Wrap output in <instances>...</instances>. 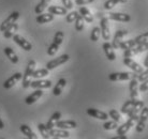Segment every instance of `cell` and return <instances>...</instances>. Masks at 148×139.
I'll return each instance as SVG.
<instances>
[{"label":"cell","instance_id":"1","mask_svg":"<svg viewBox=\"0 0 148 139\" xmlns=\"http://www.w3.org/2000/svg\"><path fill=\"white\" fill-rule=\"evenodd\" d=\"M34 70H36V61L30 60L26 67L25 74L23 75V88L27 89L28 87H30V84L32 81V77H34Z\"/></svg>","mask_w":148,"mask_h":139},{"label":"cell","instance_id":"2","mask_svg":"<svg viewBox=\"0 0 148 139\" xmlns=\"http://www.w3.org/2000/svg\"><path fill=\"white\" fill-rule=\"evenodd\" d=\"M136 73H131V72H116V73H111L108 75V79L111 81H123L130 80L132 78H136Z\"/></svg>","mask_w":148,"mask_h":139},{"label":"cell","instance_id":"3","mask_svg":"<svg viewBox=\"0 0 148 139\" xmlns=\"http://www.w3.org/2000/svg\"><path fill=\"white\" fill-rule=\"evenodd\" d=\"M138 117H140V114L134 116V117H129V119H128L127 122H125L122 125H120V126H118V127L116 128L117 135H126L127 133L129 132L130 128L136 124L137 120H138Z\"/></svg>","mask_w":148,"mask_h":139},{"label":"cell","instance_id":"4","mask_svg":"<svg viewBox=\"0 0 148 139\" xmlns=\"http://www.w3.org/2000/svg\"><path fill=\"white\" fill-rule=\"evenodd\" d=\"M147 49H148V42L141 43V44H136L134 47L123 51V57L125 58H132L133 56L137 55V54H141V52L147 50Z\"/></svg>","mask_w":148,"mask_h":139},{"label":"cell","instance_id":"5","mask_svg":"<svg viewBox=\"0 0 148 139\" xmlns=\"http://www.w3.org/2000/svg\"><path fill=\"white\" fill-rule=\"evenodd\" d=\"M148 120V107H143L140 112V117H138V120L136 122V132L142 133L145 129V126H146V122Z\"/></svg>","mask_w":148,"mask_h":139},{"label":"cell","instance_id":"6","mask_svg":"<svg viewBox=\"0 0 148 139\" xmlns=\"http://www.w3.org/2000/svg\"><path fill=\"white\" fill-rule=\"evenodd\" d=\"M69 59H70V56L67 55V54L61 55L60 57H58V58L53 59V60H51L49 62H47V64H46V69H47L48 71L56 69L57 66H59V65H61V64H63V63L68 62Z\"/></svg>","mask_w":148,"mask_h":139},{"label":"cell","instance_id":"7","mask_svg":"<svg viewBox=\"0 0 148 139\" xmlns=\"http://www.w3.org/2000/svg\"><path fill=\"white\" fill-rule=\"evenodd\" d=\"M100 29L101 34L104 41H108L111 39V31H110V25H108V17H102L100 22Z\"/></svg>","mask_w":148,"mask_h":139},{"label":"cell","instance_id":"8","mask_svg":"<svg viewBox=\"0 0 148 139\" xmlns=\"http://www.w3.org/2000/svg\"><path fill=\"white\" fill-rule=\"evenodd\" d=\"M13 40H14L15 43L18 44L24 50L30 51L31 49H32V45H31V43H30L29 41H27L24 37L19 35V34H14V35H13Z\"/></svg>","mask_w":148,"mask_h":139},{"label":"cell","instance_id":"9","mask_svg":"<svg viewBox=\"0 0 148 139\" xmlns=\"http://www.w3.org/2000/svg\"><path fill=\"white\" fill-rule=\"evenodd\" d=\"M122 63L126 66H128L129 69H131V71H133L134 73H136V74H140L144 71L143 66H141L137 62H135L132 58H125L122 60Z\"/></svg>","mask_w":148,"mask_h":139},{"label":"cell","instance_id":"10","mask_svg":"<svg viewBox=\"0 0 148 139\" xmlns=\"http://www.w3.org/2000/svg\"><path fill=\"white\" fill-rule=\"evenodd\" d=\"M18 17H19L18 12H13V13H11V14L8 16V18L4 19L3 22H2V24L0 25V31H1V32H3L4 30L7 29L9 26H11L12 24H14V22L17 20Z\"/></svg>","mask_w":148,"mask_h":139},{"label":"cell","instance_id":"11","mask_svg":"<svg viewBox=\"0 0 148 139\" xmlns=\"http://www.w3.org/2000/svg\"><path fill=\"white\" fill-rule=\"evenodd\" d=\"M86 112L88 116L92 118H96V119H99V120H108V114L106 112H104V111H101L99 109H95V108H88V109L86 110Z\"/></svg>","mask_w":148,"mask_h":139},{"label":"cell","instance_id":"12","mask_svg":"<svg viewBox=\"0 0 148 139\" xmlns=\"http://www.w3.org/2000/svg\"><path fill=\"white\" fill-rule=\"evenodd\" d=\"M102 48H103V51L106 58L110 60V61H114L116 59V54H115V48L113 47V45L108 42H105L103 45H102Z\"/></svg>","mask_w":148,"mask_h":139},{"label":"cell","instance_id":"13","mask_svg":"<svg viewBox=\"0 0 148 139\" xmlns=\"http://www.w3.org/2000/svg\"><path fill=\"white\" fill-rule=\"evenodd\" d=\"M138 80L136 78H132L130 79L129 82V90H130V96L131 99H137V95H138Z\"/></svg>","mask_w":148,"mask_h":139},{"label":"cell","instance_id":"14","mask_svg":"<svg viewBox=\"0 0 148 139\" xmlns=\"http://www.w3.org/2000/svg\"><path fill=\"white\" fill-rule=\"evenodd\" d=\"M108 18L115 22H128L131 20V16L126 13H111Z\"/></svg>","mask_w":148,"mask_h":139},{"label":"cell","instance_id":"15","mask_svg":"<svg viewBox=\"0 0 148 139\" xmlns=\"http://www.w3.org/2000/svg\"><path fill=\"white\" fill-rule=\"evenodd\" d=\"M49 135L54 138H69L70 133L67 129H62V128H51Z\"/></svg>","mask_w":148,"mask_h":139},{"label":"cell","instance_id":"16","mask_svg":"<svg viewBox=\"0 0 148 139\" xmlns=\"http://www.w3.org/2000/svg\"><path fill=\"white\" fill-rule=\"evenodd\" d=\"M23 77V74L17 72V73H15L14 75H12L11 77H9L7 80L3 82V87L5 89H11L12 87H14V84L17 82V81L21 79Z\"/></svg>","mask_w":148,"mask_h":139},{"label":"cell","instance_id":"17","mask_svg":"<svg viewBox=\"0 0 148 139\" xmlns=\"http://www.w3.org/2000/svg\"><path fill=\"white\" fill-rule=\"evenodd\" d=\"M30 87L34 89H47L52 87V81L45 80V79H38V80L31 81Z\"/></svg>","mask_w":148,"mask_h":139},{"label":"cell","instance_id":"18","mask_svg":"<svg viewBox=\"0 0 148 139\" xmlns=\"http://www.w3.org/2000/svg\"><path fill=\"white\" fill-rule=\"evenodd\" d=\"M43 95V91H42V89H37L34 92H32L30 95H28L26 99H25V103H26L27 105H32L34 103H36L38 99H40L41 96Z\"/></svg>","mask_w":148,"mask_h":139},{"label":"cell","instance_id":"19","mask_svg":"<svg viewBox=\"0 0 148 139\" xmlns=\"http://www.w3.org/2000/svg\"><path fill=\"white\" fill-rule=\"evenodd\" d=\"M127 34H128V32H127L126 30H118L117 32L115 33L114 39H113V43H112V45H113V47L115 49H118L119 44L121 43L122 41V37H125V35H127Z\"/></svg>","mask_w":148,"mask_h":139},{"label":"cell","instance_id":"20","mask_svg":"<svg viewBox=\"0 0 148 139\" xmlns=\"http://www.w3.org/2000/svg\"><path fill=\"white\" fill-rule=\"evenodd\" d=\"M144 102L143 101H140V99H136L135 103H134L133 107H132V109L130 110L129 112H128V117H134V116H137V114H140V111L142 110V108L144 107Z\"/></svg>","mask_w":148,"mask_h":139},{"label":"cell","instance_id":"21","mask_svg":"<svg viewBox=\"0 0 148 139\" xmlns=\"http://www.w3.org/2000/svg\"><path fill=\"white\" fill-rule=\"evenodd\" d=\"M56 126L58 128H62V129H71V128H75L77 126L76 122L73 120H64V121H58L56 123Z\"/></svg>","mask_w":148,"mask_h":139},{"label":"cell","instance_id":"22","mask_svg":"<svg viewBox=\"0 0 148 139\" xmlns=\"http://www.w3.org/2000/svg\"><path fill=\"white\" fill-rule=\"evenodd\" d=\"M53 19H54V14L52 13H41L37 16V22L38 24H46V22H52Z\"/></svg>","mask_w":148,"mask_h":139},{"label":"cell","instance_id":"23","mask_svg":"<svg viewBox=\"0 0 148 139\" xmlns=\"http://www.w3.org/2000/svg\"><path fill=\"white\" fill-rule=\"evenodd\" d=\"M66 84H67V80H66L64 78H60L59 80L57 81L56 86L54 87L53 94L55 95V96H59V95L61 94V92H62L63 88L66 87Z\"/></svg>","mask_w":148,"mask_h":139},{"label":"cell","instance_id":"24","mask_svg":"<svg viewBox=\"0 0 148 139\" xmlns=\"http://www.w3.org/2000/svg\"><path fill=\"white\" fill-rule=\"evenodd\" d=\"M60 118H61V112H60V111H56V112H54V114H52V117L49 118L48 122L46 123V126H47L48 129L55 127L56 123L60 120Z\"/></svg>","mask_w":148,"mask_h":139},{"label":"cell","instance_id":"25","mask_svg":"<svg viewBox=\"0 0 148 139\" xmlns=\"http://www.w3.org/2000/svg\"><path fill=\"white\" fill-rule=\"evenodd\" d=\"M48 12L54 15H67L68 14V9L64 7H58V5H52L48 7Z\"/></svg>","mask_w":148,"mask_h":139},{"label":"cell","instance_id":"26","mask_svg":"<svg viewBox=\"0 0 148 139\" xmlns=\"http://www.w3.org/2000/svg\"><path fill=\"white\" fill-rule=\"evenodd\" d=\"M4 54H5V56L9 58V60H10L12 63L16 64V63L18 62V57H17V55L15 54V51L13 50L11 47L4 48Z\"/></svg>","mask_w":148,"mask_h":139},{"label":"cell","instance_id":"27","mask_svg":"<svg viewBox=\"0 0 148 139\" xmlns=\"http://www.w3.org/2000/svg\"><path fill=\"white\" fill-rule=\"evenodd\" d=\"M19 128H21V132L26 136L27 138H29V139H36L37 138V135L32 132V129H31V128H30L27 124H22Z\"/></svg>","mask_w":148,"mask_h":139},{"label":"cell","instance_id":"28","mask_svg":"<svg viewBox=\"0 0 148 139\" xmlns=\"http://www.w3.org/2000/svg\"><path fill=\"white\" fill-rule=\"evenodd\" d=\"M79 14L83 16V18L85 19V22H93L92 14L90 13V11H89L87 7H79Z\"/></svg>","mask_w":148,"mask_h":139},{"label":"cell","instance_id":"29","mask_svg":"<svg viewBox=\"0 0 148 139\" xmlns=\"http://www.w3.org/2000/svg\"><path fill=\"white\" fill-rule=\"evenodd\" d=\"M17 29H18V26H17V24H12L11 26H9L7 29L3 31V35L5 39H10V37H12L13 35H14V32H16L17 31Z\"/></svg>","mask_w":148,"mask_h":139},{"label":"cell","instance_id":"30","mask_svg":"<svg viewBox=\"0 0 148 139\" xmlns=\"http://www.w3.org/2000/svg\"><path fill=\"white\" fill-rule=\"evenodd\" d=\"M51 1H52V0H41L40 2L37 4V7H34V12H36L37 14L43 13V11L48 7V4H49Z\"/></svg>","mask_w":148,"mask_h":139},{"label":"cell","instance_id":"31","mask_svg":"<svg viewBox=\"0 0 148 139\" xmlns=\"http://www.w3.org/2000/svg\"><path fill=\"white\" fill-rule=\"evenodd\" d=\"M135 101H136V99H129V101H127V102L121 106V108H120V112L123 114H128L130 110L132 109V107H133Z\"/></svg>","mask_w":148,"mask_h":139},{"label":"cell","instance_id":"32","mask_svg":"<svg viewBox=\"0 0 148 139\" xmlns=\"http://www.w3.org/2000/svg\"><path fill=\"white\" fill-rule=\"evenodd\" d=\"M38 129H39V132H40V134L42 135V137L45 139H47L51 137V135H49V129L47 128V126H46V124H43V123H39L38 124Z\"/></svg>","mask_w":148,"mask_h":139},{"label":"cell","instance_id":"33","mask_svg":"<svg viewBox=\"0 0 148 139\" xmlns=\"http://www.w3.org/2000/svg\"><path fill=\"white\" fill-rule=\"evenodd\" d=\"M135 45H136V43H135V40L121 41V43L119 44V48H120V49H123V50H127V49H130V48L134 47Z\"/></svg>","mask_w":148,"mask_h":139},{"label":"cell","instance_id":"34","mask_svg":"<svg viewBox=\"0 0 148 139\" xmlns=\"http://www.w3.org/2000/svg\"><path fill=\"white\" fill-rule=\"evenodd\" d=\"M84 24H85V19L83 18V16L81 14H78V16L75 19V30L76 31H82L84 29Z\"/></svg>","mask_w":148,"mask_h":139},{"label":"cell","instance_id":"35","mask_svg":"<svg viewBox=\"0 0 148 139\" xmlns=\"http://www.w3.org/2000/svg\"><path fill=\"white\" fill-rule=\"evenodd\" d=\"M47 75H48V70L47 69L34 70V78H38V79H41V78L47 76Z\"/></svg>","mask_w":148,"mask_h":139},{"label":"cell","instance_id":"36","mask_svg":"<svg viewBox=\"0 0 148 139\" xmlns=\"http://www.w3.org/2000/svg\"><path fill=\"white\" fill-rule=\"evenodd\" d=\"M101 35V29L99 27H95L92 30H91V34H90V40L92 42H97L99 40V37Z\"/></svg>","mask_w":148,"mask_h":139},{"label":"cell","instance_id":"37","mask_svg":"<svg viewBox=\"0 0 148 139\" xmlns=\"http://www.w3.org/2000/svg\"><path fill=\"white\" fill-rule=\"evenodd\" d=\"M63 37H64V33H63L62 31H57V32L55 33V35H54V41H53V42L60 46V45L62 44Z\"/></svg>","mask_w":148,"mask_h":139},{"label":"cell","instance_id":"38","mask_svg":"<svg viewBox=\"0 0 148 139\" xmlns=\"http://www.w3.org/2000/svg\"><path fill=\"white\" fill-rule=\"evenodd\" d=\"M118 127V124L116 121H108V122H105L103 124V128L106 129V131H111V129H116Z\"/></svg>","mask_w":148,"mask_h":139},{"label":"cell","instance_id":"39","mask_svg":"<svg viewBox=\"0 0 148 139\" xmlns=\"http://www.w3.org/2000/svg\"><path fill=\"white\" fill-rule=\"evenodd\" d=\"M108 116H110V117H111L114 121H116L117 123H118V122H120V120H121L120 114H119L117 110H115V109L110 110V111H108Z\"/></svg>","mask_w":148,"mask_h":139},{"label":"cell","instance_id":"40","mask_svg":"<svg viewBox=\"0 0 148 139\" xmlns=\"http://www.w3.org/2000/svg\"><path fill=\"white\" fill-rule=\"evenodd\" d=\"M135 43L136 44H141V43H146L148 42V32H145L143 34H140V35H137L135 39Z\"/></svg>","mask_w":148,"mask_h":139},{"label":"cell","instance_id":"41","mask_svg":"<svg viewBox=\"0 0 148 139\" xmlns=\"http://www.w3.org/2000/svg\"><path fill=\"white\" fill-rule=\"evenodd\" d=\"M58 49H59V45L58 44H56V43H54L53 42L52 44L49 45V47H48V49H47V54L49 56H54L58 51Z\"/></svg>","mask_w":148,"mask_h":139},{"label":"cell","instance_id":"42","mask_svg":"<svg viewBox=\"0 0 148 139\" xmlns=\"http://www.w3.org/2000/svg\"><path fill=\"white\" fill-rule=\"evenodd\" d=\"M117 3H119V0H108V1H105V3L103 4V7L105 10H111V9H113Z\"/></svg>","mask_w":148,"mask_h":139},{"label":"cell","instance_id":"43","mask_svg":"<svg viewBox=\"0 0 148 139\" xmlns=\"http://www.w3.org/2000/svg\"><path fill=\"white\" fill-rule=\"evenodd\" d=\"M78 16V12L76 11H73V12H70L69 14H67V17H66V20H67V22H69V24H71V22H75V19H76V17Z\"/></svg>","mask_w":148,"mask_h":139},{"label":"cell","instance_id":"44","mask_svg":"<svg viewBox=\"0 0 148 139\" xmlns=\"http://www.w3.org/2000/svg\"><path fill=\"white\" fill-rule=\"evenodd\" d=\"M136 79L140 81V82H142V81H144V80H146V79H148V67L145 70V71H143L142 73L137 74Z\"/></svg>","mask_w":148,"mask_h":139},{"label":"cell","instance_id":"45","mask_svg":"<svg viewBox=\"0 0 148 139\" xmlns=\"http://www.w3.org/2000/svg\"><path fill=\"white\" fill-rule=\"evenodd\" d=\"M148 90V79L146 80L142 81V84H140V87H138V91L140 92H145Z\"/></svg>","mask_w":148,"mask_h":139},{"label":"cell","instance_id":"46","mask_svg":"<svg viewBox=\"0 0 148 139\" xmlns=\"http://www.w3.org/2000/svg\"><path fill=\"white\" fill-rule=\"evenodd\" d=\"M61 2H62L63 7L68 9V10H71L72 7H73V2H72V0H61Z\"/></svg>","mask_w":148,"mask_h":139},{"label":"cell","instance_id":"47","mask_svg":"<svg viewBox=\"0 0 148 139\" xmlns=\"http://www.w3.org/2000/svg\"><path fill=\"white\" fill-rule=\"evenodd\" d=\"M95 0H75V3L77 5H85V4L92 3Z\"/></svg>","mask_w":148,"mask_h":139},{"label":"cell","instance_id":"48","mask_svg":"<svg viewBox=\"0 0 148 139\" xmlns=\"http://www.w3.org/2000/svg\"><path fill=\"white\" fill-rule=\"evenodd\" d=\"M114 139H127V136L126 135H118L114 137Z\"/></svg>","mask_w":148,"mask_h":139},{"label":"cell","instance_id":"49","mask_svg":"<svg viewBox=\"0 0 148 139\" xmlns=\"http://www.w3.org/2000/svg\"><path fill=\"white\" fill-rule=\"evenodd\" d=\"M144 65L146 66V67H148V54H147V56H146L145 60H144Z\"/></svg>","mask_w":148,"mask_h":139},{"label":"cell","instance_id":"50","mask_svg":"<svg viewBox=\"0 0 148 139\" xmlns=\"http://www.w3.org/2000/svg\"><path fill=\"white\" fill-rule=\"evenodd\" d=\"M3 127H4V123H3V121L1 120V118H0V129H2Z\"/></svg>","mask_w":148,"mask_h":139},{"label":"cell","instance_id":"51","mask_svg":"<svg viewBox=\"0 0 148 139\" xmlns=\"http://www.w3.org/2000/svg\"><path fill=\"white\" fill-rule=\"evenodd\" d=\"M128 0H119V2H121V3H126Z\"/></svg>","mask_w":148,"mask_h":139}]
</instances>
